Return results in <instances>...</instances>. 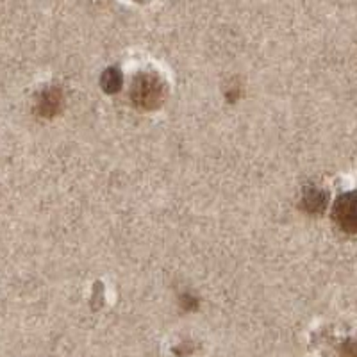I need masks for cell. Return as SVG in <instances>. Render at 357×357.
Wrapping results in <instances>:
<instances>
[{"mask_svg":"<svg viewBox=\"0 0 357 357\" xmlns=\"http://www.w3.org/2000/svg\"><path fill=\"white\" fill-rule=\"evenodd\" d=\"M167 97V86L155 73H139L134 79L132 89H130V98L134 106L143 111H152L161 107Z\"/></svg>","mask_w":357,"mask_h":357,"instance_id":"cell-1","label":"cell"},{"mask_svg":"<svg viewBox=\"0 0 357 357\" xmlns=\"http://www.w3.org/2000/svg\"><path fill=\"white\" fill-rule=\"evenodd\" d=\"M334 222L343 232L354 234L357 229V213H356V195L354 193H345L334 204Z\"/></svg>","mask_w":357,"mask_h":357,"instance_id":"cell-2","label":"cell"},{"mask_svg":"<svg viewBox=\"0 0 357 357\" xmlns=\"http://www.w3.org/2000/svg\"><path fill=\"white\" fill-rule=\"evenodd\" d=\"M327 193L324 190H318V188H309L304 193V199H302V207L304 211L309 215H320L325 211L327 207Z\"/></svg>","mask_w":357,"mask_h":357,"instance_id":"cell-3","label":"cell"},{"mask_svg":"<svg viewBox=\"0 0 357 357\" xmlns=\"http://www.w3.org/2000/svg\"><path fill=\"white\" fill-rule=\"evenodd\" d=\"M61 102L63 98L59 89H47V91L41 93L40 100H38V113L41 116H54L59 111V107H61Z\"/></svg>","mask_w":357,"mask_h":357,"instance_id":"cell-4","label":"cell"},{"mask_svg":"<svg viewBox=\"0 0 357 357\" xmlns=\"http://www.w3.org/2000/svg\"><path fill=\"white\" fill-rule=\"evenodd\" d=\"M100 86L104 88L106 93H118L123 86L122 72H120L118 68H107L106 72L102 73Z\"/></svg>","mask_w":357,"mask_h":357,"instance_id":"cell-5","label":"cell"}]
</instances>
